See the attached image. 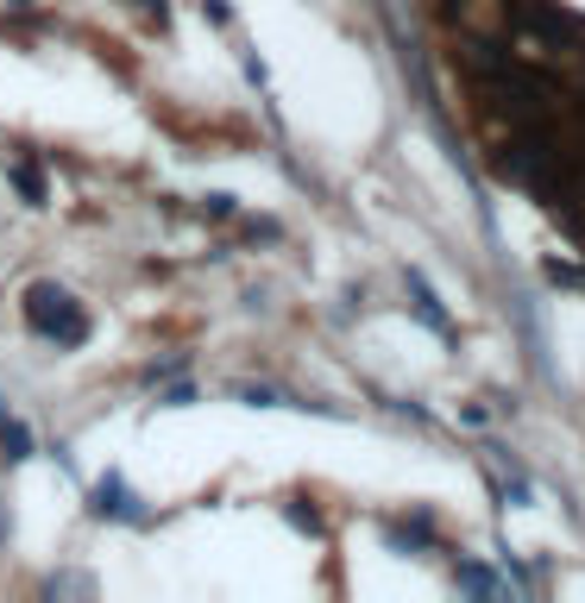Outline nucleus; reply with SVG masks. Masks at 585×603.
Listing matches in <instances>:
<instances>
[{
	"instance_id": "1",
	"label": "nucleus",
	"mask_w": 585,
	"mask_h": 603,
	"mask_svg": "<svg viewBox=\"0 0 585 603\" xmlns=\"http://www.w3.org/2000/svg\"><path fill=\"white\" fill-rule=\"evenodd\" d=\"M453 579L466 584L472 597H497V591H504V584H497V572H491V565H472V560H460V565H453Z\"/></svg>"
}]
</instances>
